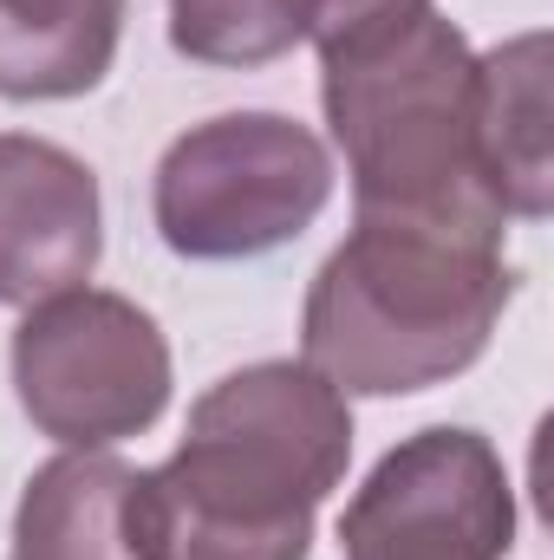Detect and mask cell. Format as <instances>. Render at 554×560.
<instances>
[{
    "mask_svg": "<svg viewBox=\"0 0 554 560\" xmlns=\"http://www.w3.org/2000/svg\"><path fill=\"white\" fill-rule=\"evenodd\" d=\"M353 411L307 359L216 378L170 463L138 469L143 560H307L313 515L346 482Z\"/></svg>",
    "mask_w": 554,
    "mask_h": 560,
    "instance_id": "6da1fadb",
    "label": "cell"
},
{
    "mask_svg": "<svg viewBox=\"0 0 554 560\" xmlns=\"http://www.w3.org/2000/svg\"><path fill=\"white\" fill-rule=\"evenodd\" d=\"M516 300L503 242L366 222L320 261L300 306V359L346 398H412L470 372Z\"/></svg>",
    "mask_w": 554,
    "mask_h": 560,
    "instance_id": "7a4b0ae2",
    "label": "cell"
},
{
    "mask_svg": "<svg viewBox=\"0 0 554 560\" xmlns=\"http://www.w3.org/2000/svg\"><path fill=\"white\" fill-rule=\"evenodd\" d=\"M326 131L353 176V215L509 235L476 156V52L424 7L399 26L320 52Z\"/></svg>",
    "mask_w": 554,
    "mask_h": 560,
    "instance_id": "3957f363",
    "label": "cell"
},
{
    "mask_svg": "<svg viewBox=\"0 0 554 560\" xmlns=\"http://www.w3.org/2000/svg\"><path fill=\"white\" fill-rule=\"evenodd\" d=\"M333 150L280 112H229L163 150L150 215L183 261H262L333 202Z\"/></svg>",
    "mask_w": 554,
    "mask_h": 560,
    "instance_id": "277c9868",
    "label": "cell"
},
{
    "mask_svg": "<svg viewBox=\"0 0 554 560\" xmlns=\"http://www.w3.org/2000/svg\"><path fill=\"white\" fill-rule=\"evenodd\" d=\"M13 398L59 450H118L170 411V339L138 300L66 287L13 326Z\"/></svg>",
    "mask_w": 554,
    "mask_h": 560,
    "instance_id": "5b68a950",
    "label": "cell"
},
{
    "mask_svg": "<svg viewBox=\"0 0 554 560\" xmlns=\"http://www.w3.org/2000/svg\"><path fill=\"white\" fill-rule=\"evenodd\" d=\"M516 482L483 430L430 423L392 443L339 515L346 560H503Z\"/></svg>",
    "mask_w": 554,
    "mask_h": 560,
    "instance_id": "8992f818",
    "label": "cell"
},
{
    "mask_svg": "<svg viewBox=\"0 0 554 560\" xmlns=\"http://www.w3.org/2000/svg\"><path fill=\"white\" fill-rule=\"evenodd\" d=\"M99 255V176L59 143L0 131V306H33L85 287Z\"/></svg>",
    "mask_w": 554,
    "mask_h": 560,
    "instance_id": "52a82bcc",
    "label": "cell"
},
{
    "mask_svg": "<svg viewBox=\"0 0 554 560\" xmlns=\"http://www.w3.org/2000/svg\"><path fill=\"white\" fill-rule=\"evenodd\" d=\"M437 0H170V46L196 66L255 72L293 46H346L392 20H412Z\"/></svg>",
    "mask_w": 554,
    "mask_h": 560,
    "instance_id": "ba28073f",
    "label": "cell"
},
{
    "mask_svg": "<svg viewBox=\"0 0 554 560\" xmlns=\"http://www.w3.org/2000/svg\"><path fill=\"white\" fill-rule=\"evenodd\" d=\"M476 156L509 222H542L554 209L549 33H522L496 52H476Z\"/></svg>",
    "mask_w": 554,
    "mask_h": 560,
    "instance_id": "9c48e42d",
    "label": "cell"
},
{
    "mask_svg": "<svg viewBox=\"0 0 554 560\" xmlns=\"http://www.w3.org/2000/svg\"><path fill=\"white\" fill-rule=\"evenodd\" d=\"M138 469L112 450H66L33 469L20 515H13V560H143Z\"/></svg>",
    "mask_w": 554,
    "mask_h": 560,
    "instance_id": "30bf717a",
    "label": "cell"
},
{
    "mask_svg": "<svg viewBox=\"0 0 554 560\" xmlns=\"http://www.w3.org/2000/svg\"><path fill=\"white\" fill-rule=\"evenodd\" d=\"M131 0H0V98L53 105L105 85Z\"/></svg>",
    "mask_w": 554,
    "mask_h": 560,
    "instance_id": "8fae6325",
    "label": "cell"
}]
</instances>
